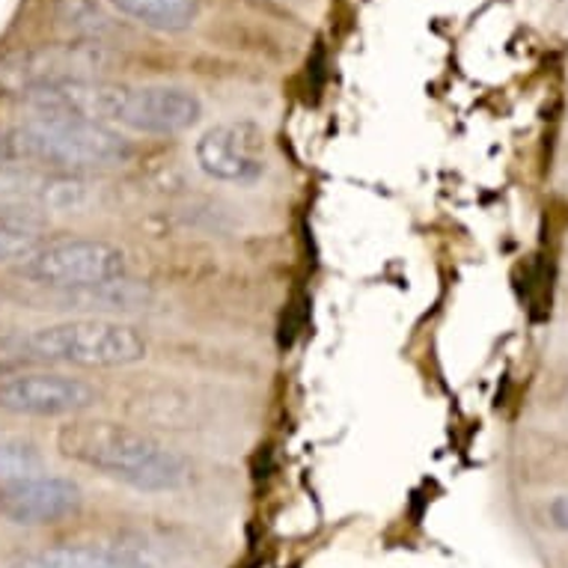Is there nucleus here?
I'll list each match as a JSON object with an SVG mask.
<instances>
[{
    "mask_svg": "<svg viewBox=\"0 0 568 568\" xmlns=\"http://www.w3.org/2000/svg\"><path fill=\"white\" fill-rule=\"evenodd\" d=\"M57 449L78 465L90 467L138 491H176L187 483L185 458L146 432L113 419L72 417L57 432Z\"/></svg>",
    "mask_w": 568,
    "mask_h": 568,
    "instance_id": "1",
    "label": "nucleus"
},
{
    "mask_svg": "<svg viewBox=\"0 0 568 568\" xmlns=\"http://www.w3.org/2000/svg\"><path fill=\"white\" fill-rule=\"evenodd\" d=\"M7 140L16 168L69 176L120 168L131 159V143L120 131L63 113H30L28 120L7 129Z\"/></svg>",
    "mask_w": 568,
    "mask_h": 568,
    "instance_id": "2",
    "label": "nucleus"
},
{
    "mask_svg": "<svg viewBox=\"0 0 568 568\" xmlns=\"http://www.w3.org/2000/svg\"><path fill=\"white\" fill-rule=\"evenodd\" d=\"M19 361L78 369H120L146 357V339L138 327L113 318H69L33 327L7 343Z\"/></svg>",
    "mask_w": 568,
    "mask_h": 568,
    "instance_id": "3",
    "label": "nucleus"
},
{
    "mask_svg": "<svg viewBox=\"0 0 568 568\" xmlns=\"http://www.w3.org/2000/svg\"><path fill=\"white\" fill-rule=\"evenodd\" d=\"M129 274L125 251L104 239H57L45 242L28 262L19 265V277L39 290L87 292L113 286Z\"/></svg>",
    "mask_w": 568,
    "mask_h": 568,
    "instance_id": "4",
    "label": "nucleus"
},
{
    "mask_svg": "<svg viewBox=\"0 0 568 568\" xmlns=\"http://www.w3.org/2000/svg\"><path fill=\"white\" fill-rule=\"evenodd\" d=\"M111 65V54L95 42H54V45L19 48L0 54V99L28 102L30 95L65 81L102 78Z\"/></svg>",
    "mask_w": 568,
    "mask_h": 568,
    "instance_id": "5",
    "label": "nucleus"
},
{
    "mask_svg": "<svg viewBox=\"0 0 568 568\" xmlns=\"http://www.w3.org/2000/svg\"><path fill=\"white\" fill-rule=\"evenodd\" d=\"M99 402V393L90 382L75 375L30 369V373H7L0 378V410L12 417L57 419L81 417Z\"/></svg>",
    "mask_w": 568,
    "mask_h": 568,
    "instance_id": "6",
    "label": "nucleus"
},
{
    "mask_svg": "<svg viewBox=\"0 0 568 568\" xmlns=\"http://www.w3.org/2000/svg\"><path fill=\"white\" fill-rule=\"evenodd\" d=\"M196 164L205 176L253 185L265 173V131L256 122H221L196 140Z\"/></svg>",
    "mask_w": 568,
    "mask_h": 568,
    "instance_id": "7",
    "label": "nucleus"
},
{
    "mask_svg": "<svg viewBox=\"0 0 568 568\" xmlns=\"http://www.w3.org/2000/svg\"><path fill=\"white\" fill-rule=\"evenodd\" d=\"M84 494L75 479L65 476H19L0 483V515L19 527H48L60 524L81 509Z\"/></svg>",
    "mask_w": 568,
    "mask_h": 568,
    "instance_id": "8",
    "label": "nucleus"
},
{
    "mask_svg": "<svg viewBox=\"0 0 568 568\" xmlns=\"http://www.w3.org/2000/svg\"><path fill=\"white\" fill-rule=\"evenodd\" d=\"M203 116V102L182 87H125L116 129H131L138 134L170 138L194 129Z\"/></svg>",
    "mask_w": 568,
    "mask_h": 568,
    "instance_id": "9",
    "label": "nucleus"
},
{
    "mask_svg": "<svg viewBox=\"0 0 568 568\" xmlns=\"http://www.w3.org/2000/svg\"><path fill=\"white\" fill-rule=\"evenodd\" d=\"M10 568H150L134 550L108 545H57L30 557L16 559Z\"/></svg>",
    "mask_w": 568,
    "mask_h": 568,
    "instance_id": "10",
    "label": "nucleus"
},
{
    "mask_svg": "<svg viewBox=\"0 0 568 568\" xmlns=\"http://www.w3.org/2000/svg\"><path fill=\"white\" fill-rule=\"evenodd\" d=\"M125 19L161 33L187 30L200 16V0H111Z\"/></svg>",
    "mask_w": 568,
    "mask_h": 568,
    "instance_id": "11",
    "label": "nucleus"
},
{
    "mask_svg": "<svg viewBox=\"0 0 568 568\" xmlns=\"http://www.w3.org/2000/svg\"><path fill=\"white\" fill-rule=\"evenodd\" d=\"M51 12H54L57 28L65 30L78 42L102 45L104 39L113 33L111 16L104 12L99 0H54Z\"/></svg>",
    "mask_w": 568,
    "mask_h": 568,
    "instance_id": "12",
    "label": "nucleus"
},
{
    "mask_svg": "<svg viewBox=\"0 0 568 568\" xmlns=\"http://www.w3.org/2000/svg\"><path fill=\"white\" fill-rule=\"evenodd\" d=\"M45 244V235L33 221L0 215V265H21Z\"/></svg>",
    "mask_w": 568,
    "mask_h": 568,
    "instance_id": "13",
    "label": "nucleus"
},
{
    "mask_svg": "<svg viewBox=\"0 0 568 568\" xmlns=\"http://www.w3.org/2000/svg\"><path fill=\"white\" fill-rule=\"evenodd\" d=\"M42 465H45V458L37 444L21 438H0V483L42 474Z\"/></svg>",
    "mask_w": 568,
    "mask_h": 568,
    "instance_id": "14",
    "label": "nucleus"
},
{
    "mask_svg": "<svg viewBox=\"0 0 568 568\" xmlns=\"http://www.w3.org/2000/svg\"><path fill=\"white\" fill-rule=\"evenodd\" d=\"M548 515H550V524H554L557 530L568 532V494H559V497L550 500Z\"/></svg>",
    "mask_w": 568,
    "mask_h": 568,
    "instance_id": "15",
    "label": "nucleus"
},
{
    "mask_svg": "<svg viewBox=\"0 0 568 568\" xmlns=\"http://www.w3.org/2000/svg\"><path fill=\"white\" fill-rule=\"evenodd\" d=\"M0 170H16L10 155V140H7V129H0Z\"/></svg>",
    "mask_w": 568,
    "mask_h": 568,
    "instance_id": "16",
    "label": "nucleus"
},
{
    "mask_svg": "<svg viewBox=\"0 0 568 568\" xmlns=\"http://www.w3.org/2000/svg\"><path fill=\"white\" fill-rule=\"evenodd\" d=\"M7 373H10V366H7V364H3V361H0V378H3V375H7Z\"/></svg>",
    "mask_w": 568,
    "mask_h": 568,
    "instance_id": "17",
    "label": "nucleus"
}]
</instances>
